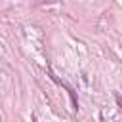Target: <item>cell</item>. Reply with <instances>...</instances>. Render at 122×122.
<instances>
[{"mask_svg": "<svg viewBox=\"0 0 122 122\" xmlns=\"http://www.w3.org/2000/svg\"><path fill=\"white\" fill-rule=\"evenodd\" d=\"M116 103H118V107L122 109V97H120V95H116Z\"/></svg>", "mask_w": 122, "mask_h": 122, "instance_id": "obj_1", "label": "cell"}]
</instances>
